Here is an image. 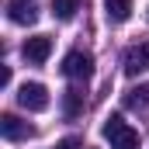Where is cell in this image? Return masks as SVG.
I'll use <instances>...</instances> for the list:
<instances>
[{
    "label": "cell",
    "instance_id": "6da1fadb",
    "mask_svg": "<svg viewBox=\"0 0 149 149\" xmlns=\"http://www.w3.org/2000/svg\"><path fill=\"white\" fill-rule=\"evenodd\" d=\"M104 139L111 142V149H139V132L121 114H108L104 118Z\"/></svg>",
    "mask_w": 149,
    "mask_h": 149
},
{
    "label": "cell",
    "instance_id": "7a4b0ae2",
    "mask_svg": "<svg viewBox=\"0 0 149 149\" xmlns=\"http://www.w3.org/2000/svg\"><path fill=\"white\" fill-rule=\"evenodd\" d=\"M17 104H21L24 111H45V108H49V90H45L42 83H21Z\"/></svg>",
    "mask_w": 149,
    "mask_h": 149
},
{
    "label": "cell",
    "instance_id": "3957f363",
    "mask_svg": "<svg viewBox=\"0 0 149 149\" xmlns=\"http://www.w3.org/2000/svg\"><path fill=\"white\" fill-rule=\"evenodd\" d=\"M21 56H24L31 66H42V63L52 56V38L49 35H31L24 45H21Z\"/></svg>",
    "mask_w": 149,
    "mask_h": 149
},
{
    "label": "cell",
    "instance_id": "277c9868",
    "mask_svg": "<svg viewBox=\"0 0 149 149\" xmlns=\"http://www.w3.org/2000/svg\"><path fill=\"white\" fill-rule=\"evenodd\" d=\"M90 73H94V59H90L87 52H70V56L63 59V76H70V80H87Z\"/></svg>",
    "mask_w": 149,
    "mask_h": 149
},
{
    "label": "cell",
    "instance_id": "5b68a950",
    "mask_svg": "<svg viewBox=\"0 0 149 149\" xmlns=\"http://www.w3.org/2000/svg\"><path fill=\"white\" fill-rule=\"evenodd\" d=\"M149 70V42H139L125 52V73L128 76H139Z\"/></svg>",
    "mask_w": 149,
    "mask_h": 149
},
{
    "label": "cell",
    "instance_id": "8992f818",
    "mask_svg": "<svg viewBox=\"0 0 149 149\" xmlns=\"http://www.w3.org/2000/svg\"><path fill=\"white\" fill-rule=\"evenodd\" d=\"M7 17L14 24H35L38 21V3L35 0H10L7 3Z\"/></svg>",
    "mask_w": 149,
    "mask_h": 149
},
{
    "label": "cell",
    "instance_id": "52a82bcc",
    "mask_svg": "<svg viewBox=\"0 0 149 149\" xmlns=\"http://www.w3.org/2000/svg\"><path fill=\"white\" fill-rule=\"evenodd\" d=\"M0 132H3V139H10V142H17V139H28L35 128L28 125V121H21L17 114H3L0 118Z\"/></svg>",
    "mask_w": 149,
    "mask_h": 149
},
{
    "label": "cell",
    "instance_id": "ba28073f",
    "mask_svg": "<svg viewBox=\"0 0 149 149\" xmlns=\"http://www.w3.org/2000/svg\"><path fill=\"white\" fill-rule=\"evenodd\" d=\"M104 14H108V21H114V24L128 21L132 17V0H104Z\"/></svg>",
    "mask_w": 149,
    "mask_h": 149
},
{
    "label": "cell",
    "instance_id": "9c48e42d",
    "mask_svg": "<svg viewBox=\"0 0 149 149\" xmlns=\"http://www.w3.org/2000/svg\"><path fill=\"white\" fill-rule=\"evenodd\" d=\"M80 111H83V90H80V87H70V90L63 94V114H66V118H76Z\"/></svg>",
    "mask_w": 149,
    "mask_h": 149
},
{
    "label": "cell",
    "instance_id": "30bf717a",
    "mask_svg": "<svg viewBox=\"0 0 149 149\" xmlns=\"http://www.w3.org/2000/svg\"><path fill=\"white\" fill-rule=\"evenodd\" d=\"M80 3H83V0H52V14H56L59 21H70L76 10H80Z\"/></svg>",
    "mask_w": 149,
    "mask_h": 149
},
{
    "label": "cell",
    "instance_id": "8fae6325",
    "mask_svg": "<svg viewBox=\"0 0 149 149\" xmlns=\"http://www.w3.org/2000/svg\"><path fill=\"white\" fill-rule=\"evenodd\" d=\"M125 104H128V108H146L149 104V83L146 87H132V90L125 94Z\"/></svg>",
    "mask_w": 149,
    "mask_h": 149
},
{
    "label": "cell",
    "instance_id": "7c38bea8",
    "mask_svg": "<svg viewBox=\"0 0 149 149\" xmlns=\"http://www.w3.org/2000/svg\"><path fill=\"white\" fill-rule=\"evenodd\" d=\"M80 146H83V142H80L76 135H70V139H63V142H59L56 149H80Z\"/></svg>",
    "mask_w": 149,
    "mask_h": 149
},
{
    "label": "cell",
    "instance_id": "4fadbf2b",
    "mask_svg": "<svg viewBox=\"0 0 149 149\" xmlns=\"http://www.w3.org/2000/svg\"><path fill=\"white\" fill-rule=\"evenodd\" d=\"M7 83H10V66H3V70H0V87H7Z\"/></svg>",
    "mask_w": 149,
    "mask_h": 149
}]
</instances>
